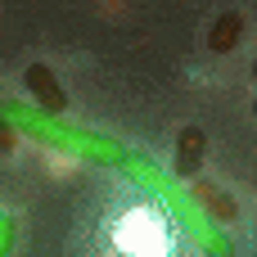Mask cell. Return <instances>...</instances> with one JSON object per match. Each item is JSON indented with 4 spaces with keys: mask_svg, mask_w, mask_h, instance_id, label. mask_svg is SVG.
Returning a JSON list of instances; mask_svg holds the SVG:
<instances>
[{
    "mask_svg": "<svg viewBox=\"0 0 257 257\" xmlns=\"http://www.w3.org/2000/svg\"><path fill=\"white\" fill-rule=\"evenodd\" d=\"M122 172L136 181V185H145L172 217H176V226L194 239V248H203V257H235V239L221 230V226H212L208 217H203V208L190 199V190L176 181V176H167L149 154H136V149H126V158H122Z\"/></svg>",
    "mask_w": 257,
    "mask_h": 257,
    "instance_id": "cell-1",
    "label": "cell"
},
{
    "mask_svg": "<svg viewBox=\"0 0 257 257\" xmlns=\"http://www.w3.org/2000/svg\"><path fill=\"white\" fill-rule=\"evenodd\" d=\"M0 117L18 131V140H41L45 149L72 154V158H81L90 167H122V158H126L122 140L99 136V131H86V126H72L63 117H50L36 104H14L9 99V104H0Z\"/></svg>",
    "mask_w": 257,
    "mask_h": 257,
    "instance_id": "cell-2",
    "label": "cell"
},
{
    "mask_svg": "<svg viewBox=\"0 0 257 257\" xmlns=\"http://www.w3.org/2000/svg\"><path fill=\"white\" fill-rule=\"evenodd\" d=\"M185 190H190V199L203 208V217H208L212 226H221V230H226V226H235V221H239V203H235V194H230V190H221L217 181L194 176Z\"/></svg>",
    "mask_w": 257,
    "mask_h": 257,
    "instance_id": "cell-3",
    "label": "cell"
},
{
    "mask_svg": "<svg viewBox=\"0 0 257 257\" xmlns=\"http://www.w3.org/2000/svg\"><path fill=\"white\" fill-rule=\"evenodd\" d=\"M23 86H27V95L36 99V108H41V113H50V117H63V108H68V95H63V86H59V77H54V68H50V63H27V72H23Z\"/></svg>",
    "mask_w": 257,
    "mask_h": 257,
    "instance_id": "cell-4",
    "label": "cell"
},
{
    "mask_svg": "<svg viewBox=\"0 0 257 257\" xmlns=\"http://www.w3.org/2000/svg\"><path fill=\"white\" fill-rule=\"evenodd\" d=\"M203 154H208L203 126H181V136H176V181H181V185H190V181L199 176Z\"/></svg>",
    "mask_w": 257,
    "mask_h": 257,
    "instance_id": "cell-5",
    "label": "cell"
},
{
    "mask_svg": "<svg viewBox=\"0 0 257 257\" xmlns=\"http://www.w3.org/2000/svg\"><path fill=\"white\" fill-rule=\"evenodd\" d=\"M239 41H244V14L226 9V14L212 23V32H208V50H212V54H230Z\"/></svg>",
    "mask_w": 257,
    "mask_h": 257,
    "instance_id": "cell-6",
    "label": "cell"
},
{
    "mask_svg": "<svg viewBox=\"0 0 257 257\" xmlns=\"http://www.w3.org/2000/svg\"><path fill=\"white\" fill-rule=\"evenodd\" d=\"M14 239H18V221L9 212H0V257L14 253Z\"/></svg>",
    "mask_w": 257,
    "mask_h": 257,
    "instance_id": "cell-7",
    "label": "cell"
},
{
    "mask_svg": "<svg viewBox=\"0 0 257 257\" xmlns=\"http://www.w3.org/2000/svg\"><path fill=\"white\" fill-rule=\"evenodd\" d=\"M14 145H18V131H14V126H9V122L0 117V154H9Z\"/></svg>",
    "mask_w": 257,
    "mask_h": 257,
    "instance_id": "cell-8",
    "label": "cell"
},
{
    "mask_svg": "<svg viewBox=\"0 0 257 257\" xmlns=\"http://www.w3.org/2000/svg\"><path fill=\"white\" fill-rule=\"evenodd\" d=\"M253 117H257V99H253Z\"/></svg>",
    "mask_w": 257,
    "mask_h": 257,
    "instance_id": "cell-9",
    "label": "cell"
},
{
    "mask_svg": "<svg viewBox=\"0 0 257 257\" xmlns=\"http://www.w3.org/2000/svg\"><path fill=\"white\" fill-rule=\"evenodd\" d=\"M253 77H257V59H253Z\"/></svg>",
    "mask_w": 257,
    "mask_h": 257,
    "instance_id": "cell-10",
    "label": "cell"
}]
</instances>
